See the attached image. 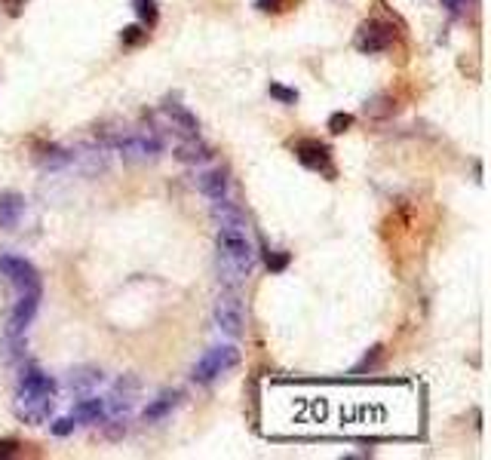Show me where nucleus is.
<instances>
[{
  "label": "nucleus",
  "mask_w": 491,
  "mask_h": 460,
  "mask_svg": "<svg viewBox=\"0 0 491 460\" xmlns=\"http://www.w3.org/2000/svg\"><path fill=\"white\" fill-rule=\"evenodd\" d=\"M255 267V249L249 228H218V273L227 288H240Z\"/></svg>",
  "instance_id": "f257e3e1"
},
{
  "label": "nucleus",
  "mask_w": 491,
  "mask_h": 460,
  "mask_svg": "<svg viewBox=\"0 0 491 460\" xmlns=\"http://www.w3.org/2000/svg\"><path fill=\"white\" fill-rule=\"evenodd\" d=\"M55 390H59V384L49 374H44L40 368H25L22 378H19L16 402H12L16 417L25 423L49 421V414L55 408Z\"/></svg>",
  "instance_id": "f03ea898"
},
{
  "label": "nucleus",
  "mask_w": 491,
  "mask_h": 460,
  "mask_svg": "<svg viewBox=\"0 0 491 460\" xmlns=\"http://www.w3.org/2000/svg\"><path fill=\"white\" fill-rule=\"evenodd\" d=\"M114 151L123 154L126 160H154L163 154V138L151 129L123 132V136L114 138Z\"/></svg>",
  "instance_id": "7ed1b4c3"
},
{
  "label": "nucleus",
  "mask_w": 491,
  "mask_h": 460,
  "mask_svg": "<svg viewBox=\"0 0 491 460\" xmlns=\"http://www.w3.org/2000/svg\"><path fill=\"white\" fill-rule=\"evenodd\" d=\"M240 362V353L237 347L231 344H218L212 347V350H206V356L197 362L194 368V380L197 384H212L215 378H222V374H227L233 365Z\"/></svg>",
  "instance_id": "20e7f679"
},
{
  "label": "nucleus",
  "mask_w": 491,
  "mask_h": 460,
  "mask_svg": "<svg viewBox=\"0 0 491 460\" xmlns=\"http://www.w3.org/2000/svg\"><path fill=\"white\" fill-rule=\"evenodd\" d=\"M0 276L16 288V295L44 292V286H40V273L34 270V264H31V261H25V258H16V255H0Z\"/></svg>",
  "instance_id": "39448f33"
},
{
  "label": "nucleus",
  "mask_w": 491,
  "mask_h": 460,
  "mask_svg": "<svg viewBox=\"0 0 491 460\" xmlns=\"http://www.w3.org/2000/svg\"><path fill=\"white\" fill-rule=\"evenodd\" d=\"M243 322H246L243 304H240V298L233 295V288H231V292H224L222 298L215 301V325L222 329V335L240 338V335H243Z\"/></svg>",
  "instance_id": "423d86ee"
},
{
  "label": "nucleus",
  "mask_w": 491,
  "mask_h": 460,
  "mask_svg": "<svg viewBox=\"0 0 491 460\" xmlns=\"http://www.w3.org/2000/svg\"><path fill=\"white\" fill-rule=\"evenodd\" d=\"M40 295L44 292H25L16 298V307L10 313V325H6V338H25V329L34 322L40 307Z\"/></svg>",
  "instance_id": "0eeeda50"
},
{
  "label": "nucleus",
  "mask_w": 491,
  "mask_h": 460,
  "mask_svg": "<svg viewBox=\"0 0 491 460\" xmlns=\"http://www.w3.org/2000/svg\"><path fill=\"white\" fill-rule=\"evenodd\" d=\"M295 157L301 160L307 169H313V172L335 175V169H332V151L323 145V141H316V138L298 141V145H295Z\"/></svg>",
  "instance_id": "6e6552de"
},
{
  "label": "nucleus",
  "mask_w": 491,
  "mask_h": 460,
  "mask_svg": "<svg viewBox=\"0 0 491 460\" xmlns=\"http://www.w3.org/2000/svg\"><path fill=\"white\" fill-rule=\"evenodd\" d=\"M135 396H139V380L135 378H120L114 384L111 396L105 399V408H108V417H130Z\"/></svg>",
  "instance_id": "1a4fd4ad"
},
{
  "label": "nucleus",
  "mask_w": 491,
  "mask_h": 460,
  "mask_svg": "<svg viewBox=\"0 0 491 460\" xmlns=\"http://www.w3.org/2000/svg\"><path fill=\"white\" fill-rule=\"evenodd\" d=\"M390 44H393V28L384 25V22H368L359 28L357 34V49L359 53H384Z\"/></svg>",
  "instance_id": "9d476101"
},
{
  "label": "nucleus",
  "mask_w": 491,
  "mask_h": 460,
  "mask_svg": "<svg viewBox=\"0 0 491 460\" xmlns=\"http://www.w3.org/2000/svg\"><path fill=\"white\" fill-rule=\"evenodd\" d=\"M197 190L206 196V200H212V203H218V200H227V172L224 169H203V172H197Z\"/></svg>",
  "instance_id": "9b49d317"
},
{
  "label": "nucleus",
  "mask_w": 491,
  "mask_h": 460,
  "mask_svg": "<svg viewBox=\"0 0 491 460\" xmlns=\"http://www.w3.org/2000/svg\"><path fill=\"white\" fill-rule=\"evenodd\" d=\"M175 160L188 163V166H206V163L212 160V147L197 136H188L184 141H179V147H175Z\"/></svg>",
  "instance_id": "f8f14e48"
},
{
  "label": "nucleus",
  "mask_w": 491,
  "mask_h": 460,
  "mask_svg": "<svg viewBox=\"0 0 491 460\" xmlns=\"http://www.w3.org/2000/svg\"><path fill=\"white\" fill-rule=\"evenodd\" d=\"M25 215V200L12 190L0 194V230H16Z\"/></svg>",
  "instance_id": "ddd939ff"
},
{
  "label": "nucleus",
  "mask_w": 491,
  "mask_h": 460,
  "mask_svg": "<svg viewBox=\"0 0 491 460\" xmlns=\"http://www.w3.org/2000/svg\"><path fill=\"white\" fill-rule=\"evenodd\" d=\"M163 114L169 117L172 129L181 132V136H197V132H200V123H197V117L190 114L184 104H179V102H166V104H163Z\"/></svg>",
  "instance_id": "4468645a"
},
{
  "label": "nucleus",
  "mask_w": 491,
  "mask_h": 460,
  "mask_svg": "<svg viewBox=\"0 0 491 460\" xmlns=\"http://www.w3.org/2000/svg\"><path fill=\"white\" fill-rule=\"evenodd\" d=\"M105 380V374L98 371V368H74V371L68 374V390L74 393V396H89V393H96V387Z\"/></svg>",
  "instance_id": "2eb2a0df"
},
{
  "label": "nucleus",
  "mask_w": 491,
  "mask_h": 460,
  "mask_svg": "<svg viewBox=\"0 0 491 460\" xmlns=\"http://www.w3.org/2000/svg\"><path fill=\"white\" fill-rule=\"evenodd\" d=\"M108 417V408H105V399H98V396H83L80 402L74 405V421L77 423H98Z\"/></svg>",
  "instance_id": "dca6fc26"
},
{
  "label": "nucleus",
  "mask_w": 491,
  "mask_h": 460,
  "mask_svg": "<svg viewBox=\"0 0 491 460\" xmlns=\"http://www.w3.org/2000/svg\"><path fill=\"white\" fill-rule=\"evenodd\" d=\"M179 402H181V393H175V390L160 393L151 405L145 408V421H163L166 414H172V408L179 405Z\"/></svg>",
  "instance_id": "f3484780"
},
{
  "label": "nucleus",
  "mask_w": 491,
  "mask_h": 460,
  "mask_svg": "<svg viewBox=\"0 0 491 460\" xmlns=\"http://www.w3.org/2000/svg\"><path fill=\"white\" fill-rule=\"evenodd\" d=\"M44 166L46 169H68L71 166V151H65V147H49L46 157H44Z\"/></svg>",
  "instance_id": "a211bd4d"
},
{
  "label": "nucleus",
  "mask_w": 491,
  "mask_h": 460,
  "mask_svg": "<svg viewBox=\"0 0 491 460\" xmlns=\"http://www.w3.org/2000/svg\"><path fill=\"white\" fill-rule=\"evenodd\" d=\"M135 12H139L141 22H148V25L157 22V3L154 0H135Z\"/></svg>",
  "instance_id": "6ab92c4d"
},
{
  "label": "nucleus",
  "mask_w": 491,
  "mask_h": 460,
  "mask_svg": "<svg viewBox=\"0 0 491 460\" xmlns=\"http://www.w3.org/2000/svg\"><path fill=\"white\" fill-rule=\"evenodd\" d=\"M353 126V114H344V111H338V114L329 117V129L335 132V136H341V132H347Z\"/></svg>",
  "instance_id": "aec40b11"
},
{
  "label": "nucleus",
  "mask_w": 491,
  "mask_h": 460,
  "mask_svg": "<svg viewBox=\"0 0 491 460\" xmlns=\"http://www.w3.org/2000/svg\"><path fill=\"white\" fill-rule=\"evenodd\" d=\"M270 95L276 98V102H283V104H295L298 102V92L295 89H286V86H280V83H270Z\"/></svg>",
  "instance_id": "412c9836"
},
{
  "label": "nucleus",
  "mask_w": 491,
  "mask_h": 460,
  "mask_svg": "<svg viewBox=\"0 0 491 460\" xmlns=\"http://www.w3.org/2000/svg\"><path fill=\"white\" fill-rule=\"evenodd\" d=\"M141 37H145V31H141L139 25H130V28H123V34H120V40H123L126 46H135V44H139Z\"/></svg>",
  "instance_id": "4be33fe9"
},
{
  "label": "nucleus",
  "mask_w": 491,
  "mask_h": 460,
  "mask_svg": "<svg viewBox=\"0 0 491 460\" xmlns=\"http://www.w3.org/2000/svg\"><path fill=\"white\" fill-rule=\"evenodd\" d=\"M74 427H77L74 414H71V417H59V421L53 423V433H55V436H68V433H71V430H74Z\"/></svg>",
  "instance_id": "5701e85b"
},
{
  "label": "nucleus",
  "mask_w": 491,
  "mask_h": 460,
  "mask_svg": "<svg viewBox=\"0 0 491 460\" xmlns=\"http://www.w3.org/2000/svg\"><path fill=\"white\" fill-rule=\"evenodd\" d=\"M267 267H270L274 273L286 270V267H289V255H286V252H280V255H267Z\"/></svg>",
  "instance_id": "b1692460"
},
{
  "label": "nucleus",
  "mask_w": 491,
  "mask_h": 460,
  "mask_svg": "<svg viewBox=\"0 0 491 460\" xmlns=\"http://www.w3.org/2000/svg\"><path fill=\"white\" fill-rule=\"evenodd\" d=\"M255 6H258L261 12H280L283 6H286V0H258Z\"/></svg>",
  "instance_id": "393cba45"
},
{
  "label": "nucleus",
  "mask_w": 491,
  "mask_h": 460,
  "mask_svg": "<svg viewBox=\"0 0 491 460\" xmlns=\"http://www.w3.org/2000/svg\"><path fill=\"white\" fill-rule=\"evenodd\" d=\"M12 454H19V442L3 439V442H0V457H12Z\"/></svg>",
  "instance_id": "a878e982"
},
{
  "label": "nucleus",
  "mask_w": 491,
  "mask_h": 460,
  "mask_svg": "<svg viewBox=\"0 0 491 460\" xmlns=\"http://www.w3.org/2000/svg\"><path fill=\"white\" fill-rule=\"evenodd\" d=\"M443 3L448 6V10H454V12H461V10H464V6L470 3V0H443Z\"/></svg>",
  "instance_id": "bb28decb"
}]
</instances>
